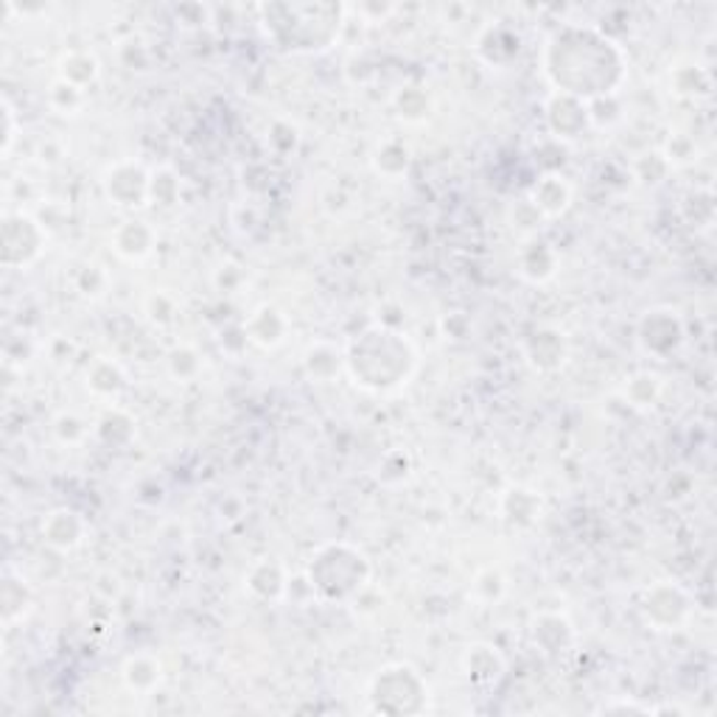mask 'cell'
I'll return each instance as SVG.
<instances>
[{
    "label": "cell",
    "mask_w": 717,
    "mask_h": 717,
    "mask_svg": "<svg viewBox=\"0 0 717 717\" xmlns=\"http://www.w3.org/2000/svg\"><path fill=\"white\" fill-rule=\"evenodd\" d=\"M183 196V183H180V174H177L171 166H157L151 169V183H149V205L157 208H174Z\"/></svg>",
    "instance_id": "obj_34"
},
{
    "label": "cell",
    "mask_w": 717,
    "mask_h": 717,
    "mask_svg": "<svg viewBox=\"0 0 717 717\" xmlns=\"http://www.w3.org/2000/svg\"><path fill=\"white\" fill-rule=\"evenodd\" d=\"M85 385L87 390H90V396H96L98 401H107V406H112L130 390V376H126L124 365L116 362L112 356H96L85 370Z\"/></svg>",
    "instance_id": "obj_18"
},
{
    "label": "cell",
    "mask_w": 717,
    "mask_h": 717,
    "mask_svg": "<svg viewBox=\"0 0 717 717\" xmlns=\"http://www.w3.org/2000/svg\"><path fill=\"white\" fill-rule=\"evenodd\" d=\"M306 578L320 603H353L370 586L373 563L365 549L351 542H328L308 558Z\"/></svg>",
    "instance_id": "obj_4"
},
{
    "label": "cell",
    "mask_w": 717,
    "mask_h": 717,
    "mask_svg": "<svg viewBox=\"0 0 717 717\" xmlns=\"http://www.w3.org/2000/svg\"><path fill=\"white\" fill-rule=\"evenodd\" d=\"M370 163L378 177H385V180H401V177H406V171H410L412 151L401 137L390 135L373 149Z\"/></svg>",
    "instance_id": "obj_28"
},
{
    "label": "cell",
    "mask_w": 717,
    "mask_h": 717,
    "mask_svg": "<svg viewBox=\"0 0 717 717\" xmlns=\"http://www.w3.org/2000/svg\"><path fill=\"white\" fill-rule=\"evenodd\" d=\"M633 174L642 185H659L665 183V177L670 174V166L665 163L661 151H645L633 160Z\"/></svg>",
    "instance_id": "obj_39"
},
{
    "label": "cell",
    "mask_w": 717,
    "mask_h": 717,
    "mask_svg": "<svg viewBox=\"0 0 717 717\" xmlns=\"http://www.w3.org/2000/svg\"><path fill=\"white\" fill-rule=\"evenodd\" d=\"M112 253L126 264H144L157 250V230L141 216H126L110 233Z\"/></svg>",
    "instance_id": "obj_13"
},
{
    "label": "cell",
    "mask_w": 717,
    "mask_h": 717,
    "mask_svg": "<svg viewBox=\"0 0 717 717\" xmlns=\"http://www.w3.org/2000/svg\"><path fill=\"white\" fill-rule=\"evenodd\" d=\"M692 594L679 581H656L642 588L640 613L653 631H681L692 617Z\"/></svg>",
    "instance_id": "obj_7"
},
{
    "label": "cell",
    "mask_w": 717,
    "mask_h": 717,
    "mask_svg": "<svg viewBox=\"0 0 717 717\" xmlns=\"http://www.w3.org/2000/svg\"><path fill=\"white\" fill-rule=\"evenodd\" d=\"M283 603H292V606H314V603H320V597H317V592H314V586H312V581L306 578V572L289 574Z\"/></svg>",
    "instance_id": "obj_43"
},
{
    "label": "cell",
    "mask_w": 717,
    "mask_h": 717,
    "mask_svg": "<svg viewBox=\"0 0 717 717\" xmlns=\"http://www.w3.org/2000/svg\"><path fill=\"white\" fill-rule=\"evenodd\" d=\"M665 163L672 169H686V166H695L701 160V149L695 144V137L686 135V132H670L667 137L665 149H659Z\"/></svg>",
    "instance_id": "obj_36"
},
{
    "label": "cell",
    "mask_w": 717,
    "mask_h": 717,
    "mask_svg": "<svg viewBox=\"0 0 717 717\" xmlns=\"http://www.w3.org/2000/svg\"><path fill=\"white\" fill-rule=\"evenodd\" d=\"M51 432L53 437H57V443L62 446H82L87 437L93 435L90 426H87L76 412H59V415L53 417Z\"/></svg>",
    "instance_id": "obj_37"
},
{
    "label": "cell",
    "mask_w": 717,
    "mask_h": 717,
    "mask_svg": "<svg viewBox=\"0 0 717 717\" xmlns=\"http://www.w3.org/2000/svg\"><path fill=\"white\" fill-rule=\"evenodd\" d=\"M262 26L275 46L289 53H320L337 46L345 32L342 3H264Z\"/></svg>",
    "instance_id": "obj_3"
},
{
    "label": "cell",
    "mask_w": 717,
    "mask_h": 717,
    "mask_svg": "<svg viewBox=\"0 0 717 717\" xmlns=\"http://www.w3.org/2000/svg\"><path fill=\"white\" fill-rule=\"evenodd\" d=\"M87 535H90V524H87L85 515L73 508L48 510L42 515V522H39V538L59 555L76 552L87 542Z\"/></svg>",
    "instance_id": "obj_11"
},
{
    "label": "cell",
    "mask_w": 717,
    "mask_h": 717,
    "mask_svg": "<svg viewBox=\"0 0 717 717\" xmlns=\"http://www.w3.org/2000/svg\"><path fill=\"white\" fill-rule=\"evenodd\" d=\"M34 611V592L28 581H23L20 574L7 572L3 586H0V613H3V625L14 628L17 622H26L28 613Z\"/></svg>",
    "instance_id": "obj_26"
},
{
    "label": "cell",
    "mask_w": 717,
    "mask_h": 717,
    "mask_svg": "<svg viewBox=\"0 0 717 717\" xmlns=\"http://www.w3.org/2000/svg\"><path fill=\"white\" fill-rule=\"evenodd\" d=\"M460 665H463L465 679L476 686H496L502 681L505 670H508L505 656L490 642H474V645L465 647Z\"/></svg>",
    "instance_id": "obj_20"
},
{
    "label": "cell",
    "mask_w": 717,
    "mask_h": 717,
    "mask_svg": "<svg viewBox=\"0 0 717 717\" xmlns=\"http://www.w3.org/2000/svg\"><path fill=\"white\" fill-rule=\"evenodd\" d=\"M93 437L107 449H126L135 443L137 421L124 410V406H107L96 424H93Z\"/></svg>",
    "instance_id": "obj_23"
},
{
    "label": "cell",
    "mask_w": 717,
    "mask_h": 717,
    "mask_svg": "<svg viewBox=\"0 0 717 717\" xmlns=\"http://www.w3.org/2000/svg\"><path fill=\"white\" fill-rule=\"evenodd\" d=\"M524 353H527V362L538 373L561 370L569 358L567 333L549 326L538 328V331L530 333V340L524 342Z\"/></svg>",
    "instance_id": "obj_19"
},
{
    "label": "cell",
    "mask_w": 717,
    "mask_h": 717,
    "mask_svg": "<svg viewBox=\"0 0 717 717\" xmlns=\"http://www.w3.org/2000/svg\"><path fill=\"white\" fill-rule=\"evenodd\" d=\"M367 698L381 715H417L429 706V684L412 665L392 661L373 676Z\"/></svg>",
    "instance_id": "obj_5"
},
{
    "label": "cell",
    "mask_w": 717,
    "mask_h": 717,
    "mask_svg": "<svg viewBox=\"0 0 717 717\" xmlns=\"http://www.w3.org/2000/svg\"><path fill=\"white\" fill-rule=\"evenodd\" d=\"M686 340V326L676 308L656 306L647 308L636 323V342L653 358H667L679 351Z\"/></svg>",
    "instance_id": "obj_9"
},
{
    "label": "cell",
    "mask_w": 717,
    "mask_h": 717,
    "mask_svg": "<svg viewBox=\"0 0 717 717\" xmlns=\"http://www.w3.org/2000/svg\"><path fill=\"white\" fill-rule=\"evenodd\" d=\"M177 314H180V306H177V301L169 292H151L149 297H146V317H149L157 328L174 326Z\"/></svg>",
    "instance_id": "obj_40"
},
{
    "label": "cell",
    "mask_w": 717,
    "mask_h": 717,
    "mask_svg": "<svg viewBox=\"0 0 717 717\" xmlns=\"http://www.w3.org/2000/svg\"><path fill=\"white\" fill-rule=\"evenodd\" d=\"M561 269V255L549 242L533 235V239H524V244L515 253V272L519 278L527 283H547L552 281L555 275Z\"/></svg>",
    "instance_id": "obj_15"
},
{
    "label": "cell",
    "mask_w": 717,
    "mask_h": 717,
    "mask_svg": "<svg viewBox=\"0 0 717 717\" xmlns=\"http://www.w3.org/2000/svg\"><path fill=\"white\" fill-rule=\"evenodd\" d=\"M527 203L544 216V222L561 219L574 203V185L569 183V177H563L561 171H547V174H542L530 185Z\"/></svg>",
    "instance_id": "obj_14"
},
{
    "label": "cell",
    "mask_w": 717,
    "mask_h": 717,
    "mask_svg": "<svg viewBox=\"0 0 717 717\" xmlns=\"http://www.w3.org/2000/svg\"><path fill=\"white\" fill-rule=\"evenodd\" d=\"M0 233H3L0 262L7 269H28L48 250V228L39 222V216L26 210H7Z\"/></svg>",
    "instance_id": "obj_6"
},
{
    "label": "cell",
    "mask_w": 717,
    "mask_h": 717,
    "mask_svg": "<svg viewBox=\"0 0 717 717\" xmlns=\"http://www.w3.org/2000/svg\"><path fill=\"white\" fill-rule=\"evenodd\" d=\"M432 107V93L424 85H404L392 93V110L404 124H424Z\"/></svg>",
    "instance_id": "obj_30"
},
{
    "label": "cell",
    "mask_w": 717,
    "mask_h": 717,
    "mask_svg": "<svg viewBox=\"0 0 717 717\" xmlns=\"http://www.w3.org/2000/svg\"><path fill=\"white\" fill-rule=\"evenodd\" d=\"M351 12H356V17L365 23V26H373V23H385L387 17L398 12V7H390V3H358V7H351Z\"/></svg>",
    "instance_id": "obj_45"
},
{
    "label": "cell",
    "mask_w": 717,
    "mask_h": 717,
    "mask_svg": "<svg viewBox=\"0 0 717 717\" xmlns=\"http://www.w3.org/2000/svg\"><path fill=\"white\" fill-rule=\"evenodd\" d=\"M0 107H3V157L9 160V155H12L14 144H17V137H20L17 110H14L12 98H9V96H3Z\"/></svg>",
    "instance_id": "obj_44"
},
{
    "label": "cell",
    "mask_w": 717,
    "mask_h": 717,
    "mask_svg": "<svg viewBox=\"0 0 717 717\" xmlns=\"http://www.w3.org/2000/svg\"><path fill=\"white\" fill-rule=\"evenodd\" d=\"M166 370H169V376L174 378L177 385H191V381L203 376L205 358L194 345L180 342V345L171 348L169 356H166Z\"/></svg>",
    "instance_id": "obj_31"
},
{
    "label": "cell",
    "mask_w": 717,
    "mask_h": 717,
    "mask_svg": "<svg viewBox=\"0 0 717 717\" xmlns=\"http://www.w3.org/2000/svg\"><path fill=\"white\" fill-rule=\"evenodd\" d=\"M542 73L552 85V93L594 101L620 96L628 78V57L625 48L600 26L567 23L544 42Z\"/></svg>",
    "instance_id": "obj_1"
},
{
    "label": "cell",
    "mask_w": 717,
    "mask_h": 717,
    "mask_svg": "<svg viewBox=\"0 0 717 717\" xmlns=\"http://www.w3.org/2000/svg\"><path fill=\"white\" fill-rule=\"evenodd\" d=\"M121 679H124L126 690L141 695V698L155 695L163 684V661L157 659L155 653H135L121 667Z\"/></svg>",
    "instance_id": "obj_24"
},
{
    "label": "cell",
    "mask_w": 717,
    "mask_h": 717,
    "mask_svg": "<svg viewBox=\"0 0 717 717\" xmlns=\"http://www.w3.org/2000/svg\"><path fill=\"white\" fill-rule=\"evenodd\" d=\"M508 216H510V228L519 230L524 239H533V235H538V228L544 224V216L527 203V196H524L522 203H515L513 208H510Z\"/></svg>",
    "instance_id": "obj_41"
},
{
    "label": "cell",
    "mask_w": 717,
    "mask_h": 717,
    "mask_svg": "<svg viewBox=\"0 0 717 717\" xmlns=\"http://www.w3.org/2000/svg\"><path fill=\"white\" fill-rule=\"evenodd\" d=\"M46 101H48V107L57 112V116L76 118V116H82V110L87 107V90H82V87L71 85V82H65V78L57 76L51 85H48Z\"/></svg>",
    "instance_id": "obj_33"
},
{
    "label": "cell",
    "mask_w": 717,
    "mask_h": 717,
    "mask_svg": "<svg viewBox=\"0 0 717 717\" xmlns=\"http://www.w3.org/2000/svg\"><path fill=\"white\" fill-rule=\"evenodd\" d=\"M469 597L479 606H499L508 597V578L499 567H485L474 574Z\"/></svg>",
    "instance_id": "obj_32"
},
{
    "label": "cell",
    "mask_w": 717,
    "mask_h": 717,
    "mask_svg": "<svg viewBox=\"0 0 717 717\" xmlns=\"http://www.w3.org/2000/svg\"><path fill=\"white\" fill-rule=\"evenodd\" d=\"M661 396H665V378L653 370H636L622 385V398L631 410H653L661 401Z\"/></svg>",
    "instance_id": "obj_29"
},
{
    "label": "cell",
    "mask_w": 717,
    "mask_h": 717,
    "mask_svg": "<svg viewBox=\"0 0 717 717\" xmlns=\"http://www.w3.org/2000/svg\"><path fill=\"white\" fill-rule=\"evenodd\" d=\"M712 68L704 62H679L670 71V93L686 101H706L712 98Z\"/></svg>",
    "instance_id": "obj_25"
},
{
    "label": "cell",
    "mask_w": 717,
    "mask_h": 717,
    "mask_svg": "<svg viewBox=\"0 0 717 717\" xmlns=\"http://www.w3.org/2000/svg\"><path fill=\"white\" fill-rule=\"evenodd\" d=\"M303 373L312 385H331L345 373V348L331 340H314L303 351Z\"/></svg>",
    "instance_id": "obj_22"
},
{
    "label": "cell",
    "mask_w": 717,
    "mask_h": 717,
    "mask_svg": "<svg viewBox=\"0 0 717 717\" xmlns=\"http://www.w3.org/2000/svg\"><path fill=\"white\" fill-rule=\"evenodd\" d=\"M57 76L82 87V90H90L101 78V62H98V57L90 48H71V51L59 57Z\"/></svg>",
    "instance_id": "obj_27"
},
{
    "label": "cell",
    "mask_w": 717,
    "mask_h": 717,
    "mask_svg": "<svg viewBox=\"0 0 717 717\" xmlns=\"http://www.w3.org/2000/svg\"><path fill=\"white\" fill-rule=\"evenodd\" d=\"M417 370V348L406 333L387 323H373L345 345V373L367 392H396Z\"/></svg>",
    "instance_id": "obj_2"
},
{
    "label": "cell",
    "mask_w": 717,
    "mask_h": 717,
    "mask_svg": "<svg viewBox=\"0 0 717 717\" xmlns=\"http://www.w3.org/2000/svg\"><path fill=\"white\" fill-rule=\"evenodd\" d=\"M289 569L278 558H258L244 572V592L258 603H283Z\"/></svg>",
    "instance_id": "obj_16"
},
{
    "label": "cell",
    "mask_w": 717,
    "mask_h": 717,
    "mask_svg": "<svg viewBox=\"0 0 717 717\" xmlns=\"http://www.w3.org/2000/svg\"><path fill=\"white\" fill-rule=\"evenodd\" d=\"M533 642L542 647L547 656H563L574 645V625L569 622L567 613L561 611H538L530 622Z\"/></svg>",
    "instance_id": "obj_21"
},
{
    "label": "cell",
    "mask_w": 717,
    "mask_h": 717,
    "mask_svg": "<svg viewBox=\"0 0 717 717\" xmlns=\"http://www.w3.org/2000/svg\"><path fill=\"white\" fill-rule=\"evenodd\" d=\"M110 272L96 262L82 264V267L76 269V275H73V287H76V292L82 294L85 301H101V297L110 292Z\"/></svg>",
    "instance_id": "obj_35"
},
{
    "label": "cell",
    "mask_w": 717,
    "mask_h": 717,
    "mask_svg": "<svg viewBox=\"0 0 717 717\" xmlns=\"http://www.w3.org/2000/svg\"><path fill=\"white\" fill-rule=\"evenodd\" d=\"M544 121H547L552 137L563 141V144H574L594 130L588 101L567 96V93H549V98L544 101Z\"/></svg>",
    "instance_id": "obj_10"
},
{
    "label": "cell",
    "mask_w": 717,
    "mask_h": 717,
    "mask_svg": "<svg viewBox=\"0 0 717 717\" xmlns=\"http://www.w3.org/2000/svg\"><path fill=\"white\" fill-rule=\"evenodd\" d=\"M247 342L262 351H278L292 333V320L283 308L272 306V303H262L250 312L247 320L242 323Z\"/></svg>",
    "instance_id": "obj_12"
},
{
    "label": "cell",
    "mask_w": 717,
    "mask_h": 717,
    "mask_svg": "<svg viewBox=\"0 0 717 717\" xmlns=\"http://www.w3.org/2000/svg\"><path fill=\"white\" fill-rule=\"evenodd\" d=\"M544 513V499L538 490L527 488V485H508L499 494V519L515 530L533 527L538 524Z\"/></svg>",
    "instance_id": "obj_17"
},
{
    "label": "cell",
    "mask_w": 717,
    "mask_h": 717,
    "mask_svg": "<svg viewBox=\"0 0 717 717\" xmlns=\"http://www.w3.org/2000/svg\"><path fill=\"white\" fill-rule=\"evenodd\" d=\"M247 281H250L247 269H244L242 264H235V262H224L222 267L214 272L216 289H219V292H224V294H239Z\"/></svg>",
    "instance_id": "obj_42"
},
{
    "label": "cell",
    "mask_w": 717,
    "mask_h": 717,
    "mask_svg": "<svg viewBox=\"0 0 717 717\" xmlns=\"http://www.w3.org/2000/svg\"><path fill=\"white\" fill-rule=\"evenodd\" d=\"M149 183L151 169H146L135 157L116 160L101 174V191L116 208L141 210L149 205Z\"/></svg>",
    "instance_id": "obj_8"
},
{
    "label": "cell",
    "mask_w": 717,
    "mask_h": 717,
    "mask_svg": "<svg viewBox=\"0 0 717 717\" xmlns=\"http://www.w3.org/2000/svg\"><path fill=\"white\" fill-rule=\"evenodd\" d=\"M410 474H412V460L404 449H392V457L390 451H387L376 469L378 483L385 485H401L404 479H410Z\"/></svg>",
    "instance_id": "obj_38"
}]
</instances>
